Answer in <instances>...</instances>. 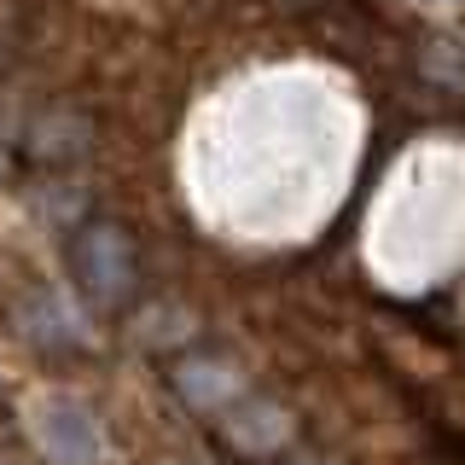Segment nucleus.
I'll list each match as a JSON object with an SVG mask.
<instances>
[{
	"label": "nucleus",
	"instance_id": "f257e3e1",
	"mask_svg": "<svg viewBox=\"0 0 465 465\" xmlns=\"http://www.w3.org/2000/svg\"><path fill=\"white\" fill-rule=\"evenodd\" d=\"M70 268H76L82 291L99 297V302H116L128 285H134V251H128L123 227H105V222H94V227L76 232V244H70Z\"/></svg>",
	"mask_w": 465,
	"mask_h": 465
},
{
	"label": "nucleus",
	"instance_id": "f03ea898",
	"mask_svg": "<svg viewBox=\"0 0 465 465\" xmlns=\"http://www.w3.org/2000/svg\"><path fill=\"white\" fill-rule=\"evenodd\" d=\"M29 425H35V442L53 465H99V454H105L99 425L82 401H41Z\"/></svg>",
	"mask_w": 465,
	"mask_h": 465
},
{
	"label": "nucleus",
	"instance_id": "7ed1b4c3",
	"mask_svg": "<svg viewBox=\"0 0 465 465\" xmlns=\"http://www.w3.org/2000/svg\"><path fill=\"white\" fill-rule=\"evenodd\" d=\"M174 390H181L193 407H203V413H215V419H222L227 407L244 396V384L227 367H215V361H186V367L174 372Z\"/></svg>",
	"mask_w": 465,
	"mask_h": 465
}]
</instances>
